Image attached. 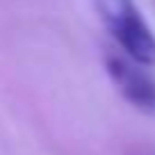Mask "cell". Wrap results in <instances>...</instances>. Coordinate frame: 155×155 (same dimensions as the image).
I'll use <instances>...</instances> for the list:
<instances>
[{"label": "cell", "mask_w": 155, "mask_h": 155, "mask_svg": "<svg viewBox=\"0 0 155 155\" xmlns=\"http://www.w3.org/2000/svg\"><path fill=\"white\" fill-rule=\"evenodd\" d=\"M105 66L119 94L139 112L155 116V78L144 68V64L130 59L128 55H110Z\"/></svg>", "instance_id": "cell-2"}, {"label": "cell", "mask_w": 155, "mask_h": 155, "mask_svg": "<svg viewBox=\"0 0 155 155\" xmlns=\"http://www.w3.org/2000/svg\"><path fill=\"white\" fill-rule=\"evenodd\" d=\"M103 25L130 59L155 66V34L141 18L135 0H94Z\"/></svg>", "instance_id": "cell-1"}]
</instances>
